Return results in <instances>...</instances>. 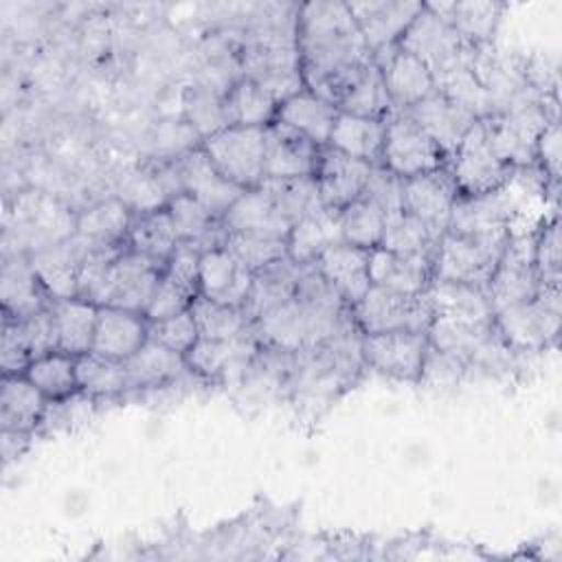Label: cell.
<instances>
[{
	"mask_svg": "<svg viewBox=\"0 0 562 562\" xmlns=\"http://www.w3.org/2000/svg\"><path fill=\"white\" fill-rule=\"evenodd\" d=\"M384 211L373 202L358 198L356 202L340 209V231L342 241L371 250L380 246L382 228H384Z\"/></svg>",
	"mask_w": 562,
	"mask_h": 562,
	"instance_id": "obj_48",
	"label": "cell"
},
{
	"mask_svg": "<svg viewBox=\"0 0 562 562\" xmlns=\"http://www.w3.org/2000/svg\"><path fill=\"white\" fill-rule=\"evenodd\" d=\"M165 274L195 299L200 294V252L187 241H180V246L167 259Z\"/></svg>",
	"mask_w": 562,
	"mask_h": 562,
	"instance_id": "obj_55",
	"label": "cell"
},
{
	"mask_svg": "<svg viewBox=\"0 0 562 562\" xmlns=\"http://www.w3.org/2000/svg\"><path fill=\"white\" fill-rule=\"evenodd\" d=\"M336 116H338V108L312 94L310 90H301L299 94L279 103L274 121L305 134L312 143L323 147L329 140Z\"/></svg>",
	"mask_w": 562,
	"mask_h": 562,
	"instance_id": "obj_30",
	"label": "cell"
},
{
	"mask_svg": "<svg viewBox=\"0 0 562 562\" xmlns=\"http://www.w3.org/2000/svg\"><path fill=\"white\" fill-rule=\"evenodd\" d=\"M369 50L375 55L391 46H397L400 37L422 11V2H395V0H364L347 2Z\"/></svg>",
	"mask_w": 562,
	"mask_h": 562,
	"instance_id": "obj_18",
	"label": "cell"
},
{
	"mask_svg": "<svg viewBox=\"0 0 562 562\" xmlns=\"http://www.w3.org/2000/svg\"><path fill=\"white\" fill-rule=\"evenodd\" d=\"M349 316L351 314L347 310L345 312L321 310L292 296L290 301L281 303L279 307L257 318L250 325V329L259 345L279 347V349L299 353L338 334L347 323L353 321Z\"/></svg>",
	"mask_w": 562,
	"mask_h": 562,
	"instance_id": "obj_2",
	"label": "cell"
},
{
	"mask_svg": "<svg viewBox=\"0 0 562 562\" xmlns=\"http://www.w3.org/2000/svg\"><path fill=\"white\" fill-rule=\"evenodd\" d=\"M338 112L353 114V116H367V119H384L391 116L393 103L389 99L382 72L375 64H371L360 79L353 83V88L347 92V97L340 101Z\"/></svg>",
	"mask_w": 562,
	"mask_h": 562,
	"instance_id": "obj_46",
	"label": "cell"
},
{
	"mask_svg": "<svg viewBox=\"0 0 562 562\" xmlns=\"http://www.w3.org/2000/svg\"><path fill=\"white\" fill-rule=\"evenodd\" d=\"M533 266L540 283H560V228L558 220L538 228Z\"/></svg>",
	"mask_w": 562,
	"mask_h": 562,
	"instance_id": "obj_54",
	"label": "cell"
},
{
	"mask_svg": "<svg viewBox=\"0 0 562 562\" xmlns=\"http://www.w3.org/2000/svg\"><path fill=\"white\" fill-rule=\"evenodd\" d=\"M149 338L158 340L160 345L169 347L171 351H176L180 356H187L189 349L198 342L200 331H198L191 310H184L176 316L149 323Z\"/></svg>",
	"mask_w": 562,
	"mask_h": 562,
	"instance_id": "obj_52",
	"label": "cell"
},
{
	"mask_svg": "<svg viewBox=\"0 0 562 562\" xmlns=\"http://www.w3.org/2000/svg\"><path fill=\"white\" fill-rule=\"evenodd\" d=\"M147 338L149 325L145 323L143 314L112 305H99L92 338L94 353L123 362L134 356Z\"/></svg>",
	"mask_w": 562,
	"mask_h": 562,
	"instance_id": "obj_21",
	"label": "cell"
},
{
	"mask_svg": "<svg viewBox=\"0 0 562 562\" xmlns=\"http://www.w3.org/2000/svg\"><path fill=\"white\" fill-rule=\"evenodd\" d=\"M340 241V211L321 209L292 226L288 235V257L296 263H314L323 250Z\"/></svg>",
	"mask_w": 562,
	"mask_h": 562,
	"instance_id": "obj_34",
	"label": "cell"
},
{
	"mask_svg": "<svg viewBox=\"0 0 562 562\" xmlns=\"http://www.w3.org/2000/svg\"><path fill=\"white\" fill-rule=\"evenodd\" d=\"M380 160L389 171L404 180L419 173L443 169L446 154L415 121H411L402 112H395L386 121Z\"/></svg>",
	"mask_w": 562,
	"mask_h": 562,
	"instance_id": "obj_10",
	"label": "cell"
},
{
	"mask_svg": "<svg viewBox=\"0 0 562 562\" xmlns=\"http://www.w3.org/2000/svg\"><path fill=\"white\" fill-rule=\"evenodd\" d=\"M518 213L516 193L509 182L496 191L461 198L454 202L448 220V233L465 237H487L512 231V222Z\"/></svg>",
	"mask_w": 562,
	"mask_h": 562,
	"instance_id": "obj_12",
	"label": "cell"
},
{
	"mask_svg": "<svg viewBox=\"0 0 562 562\" xmlns=\"http://www.w3.org/2000/svg\"><path fill=\"white\" fill-rule=\"evenodd\" d=\"M165 268V261L136 252L127 246V250H123L110 266L99 305H112L145 316L147 303Z\"/></svg>",
	"mask_w": 562,
	"mask_h": 562,
	"instance_id": "obj_11",
	"label": "cell"
},
{
	"mask_svg": "<svg viewBox=\"0 0 562 562\" xmlns=\"http://www.w3.org/2000/svg\"><path fill=\"white\" fill-rule=\"evenodd\" d=\"M439 237H435L424 222L413 217L406 211H397L384 217V228L380 237V246L389 252L413 257V255H435Z\"/></svg>",
	"mask_w": 562,
	"mask_h": 562,
	"instance_id": "obj_41",
	"label": "cell"
},
{
	"mask_svg": "<svg viewBox=\"0 0 562 562\" xmlns=\"http://www.w3.org/2000/svg\"><path fill=\"white\" fill-rule=\"evenodd\" d=\"M123 364L127 371L130 389H140V386L154 389L176 380L187 367V360L184 356L160 345L158 340L147 338L134 356L123 360Z\"/></svg>",
	"mask_w": 562,
	"mask_h": 562,
	"instance_id": "obj_37",
	"label": "cell"
},
{
	"mask_svg": "<svg viewBox=\"0 0 562 562\" xmlns=\"http://www.w3.org/2000/svg\"><path fill=\"white\" fill-rule=\"evenodd\" d=\"M277 101L252 79L241 77L222 94L226 125L266 127L277 116Z\"/></svg>",
	"mask_w": 562,
	"mask_h": 562,
	"instance_id": "obj_36",
	"label": "cell"
},
{
	"mask_svg": "<svg viewBox=\"0 0 562 562\" xmlns=\"http://www.w3.org/2000/svg\"><path fill=\"white\" fill-rule=\"evenodd\" d=\"M538 231L509 233L505 252L485 288L492 310L498 312L509 305L527 303L538 296L540 279L533 266Z\"/></svg>",
	"mask_w": 562,
	"mask_h": 562,
	"instance_id": "obj_9",
	"label": "cell"
},
{
	"mask_svg": "<svg viewBox=\"0 0 562 562\" xmlns=\"http://www.w3.org/2000/svg\"><path fill=\"white\" fill-rule=\"evenodd\" d=\"M373 64L382 72L395 112H404L406 108L435 92L432 72L417 57L400 50L397 46L389 48L386 57L373 59Z\"/></svg>",
	"mask_w": 562,
	"mask_h": 562,
	"instance_id": "obj_22",
	"label": "cell"
},
{
	"mask_svg": "<svg viewBox=\"0 0 562 562\" xmlns=\"http://www.w3.org/2000/svg\"><path fill=\"white\" fill-rule=\"evenodd\" d=\"M53 314L59 329V351L70 356H81L92 351L94 325L99 305L86 299H53Z\"/></svg>",
	"mask_w": 562,
	"mask_h": 562,
	"instance_id": "obj_38",
	"label": "cell"
},
{
	"mask_svg": "<svg viewBox=\"0 0 562 562\" xmlns=\"http://www.w3.org/2000/svg\"><path fill=\"white\" fill-rule=\"evenodd\" d=\"M191 314L198 325L200 338H215V340H228L239 334H244L250 325L241 310L217 303L204 294H198L191 301Z\"/></svg>",
	"mask_w": 562,
	"mask_h": 562,
	"instance_id": "obj_47",
	"label": "cell"
},
{
	"mask_svg": "<svg viewBox=\"0 0 562 562\" xmlns=\"http://www.w3.org/2000/svg\"><path fill=\"white\" fill-rule=\"evenodd\" d=\"M318 149L305 134L272 121L263 130V178H314Z\"/></svg>",
	"mask_w": 562,
	"mask_h": 562,
	"instance_id": "obj_16",
	"label": "cell"
},
{
	"mask_svg": "<svg viewBox=\"0 0 562 562\" xmlns=\"http://www.w3.org/2000/svg\"><path fill=\"white\" fill-rule=\"evenodd\" d=\"M536 158L540 160V171L551 182H558L560 176V123L558 119L549 121L536 143Z\"/></svg>",
	"mask_w": 562,
	"mask_h": 562,
	"instance_id": "obj_59",
	"label": "cell"
},
{
	"mask_svg": "<svg viewBox=\"0 0 562 562\" xmlns=\"http://www.w3.org/2000/svg\"><path fill=\"white\" fill-rule=\"evenodd\" d=\"M509 233L512 231L487 237H465L446 231L435 246L432 279L468 283L485 290L505 252Z\"/></svg>",
	"mask_w": 562,
	"mask_h": 562,
	"instance_id": "obj_3",
	"label": "cell"
},
{
	"mask_svg": "<svg viewBox=\"0 0 562 562\" xmlns=\"http://www.w3.org/2000/svg\"><path fill=\"white\" fill-rule=\"evenodd\" d=\"M450 176L461 198H474L505 187L512 180L514 167L505 165L492 149L483 119H479L454 154L450 156Z\"/></svg>",
	"mask_w": 562,
	"mask_h": 562,
	"instance_id": "obj_7",
	"label": "cell"
},
{
	"mask_svg": "<svg viewBox=\"0 0 562 562\" xmlns=\"http://www.w3.org/2000/svg\"><path fill=\"white\" fill-rule=\"evenodd\" d=\"M301 266L303 263H296L290 257H283L252 272L250 290L241 305V312L248 325H252L257 318H261L263 314H268L270 310L279 307L281 303L294 296Z\"/></svg>",
	"mask_w": 562,
	"mask_h": 562,
	"instance_id": "obj_26",
	"label": "cell"
},
{
	"mask_svg": "<svg viewBox=\"0 0 562 562\" xmlns=\"http://www.w3.org/2000/svg\"><path fill=\"white\" fill-rule=\"evenodd\" d=\"M397 48L417 57L432 72V77H439L454 66L470 64L474 50V46H468L452 24L428 9V4H424L408 24L397 42Z\"/></svg>",
	"mask_w": 562,
	"mask_h": 562,
	"instance_id": "obj_6",
	"label": "cell"
},
{
	"mask_svg": "<svg viewBox=\"0 0 562 562\" xmlns=\"http://www.w3.org/2000/svg\"><path fill=\"white\" fill-rule=\"evenodd\" d=\"M257 349H259V342L248 327L244 334L228 340L198 338V342L189 349L184 360L193 373L211 380V378L228 375V371L246 369L255 358Z\"/></svg>",
	"mask_w": 562,
	"mask_h": 562,
	"instance_id": "obj_24",
	"label": "cell"
},
{
	"mask_svg": "<svg viewBox=\"0 0 562 562\" xmlns=\"http://www.w3.org/2000/svg\"><path fill=\"white\" fill-rule=\"evenodd\" d=\"M386 134L384 119H367L338 112L327 145L373 165L382 158V145Z\"/></svg>",
	"mask_w": 562,
	"mask_h": 562,
	"instance_id": "obj_31",
	"label": "cell"
},
{
	"mask_svg": "<svg viewBox=\"0 0 562 562\" xmlns=\"http://www.w3.org/2000/svg\"><path fill=\"white\" fill-rule=\"evenodd\" d=\"M252 272L241 268L226 248L200 252V294L241 310Z\"/></svg>",
	"mask_w": 562,
	"mask_h": 562,
	"instance_id": "obj_25",
	"label": "cell"
},
{
	"mask_svg": "<svg viewBox=\"0 0 562 562\" xmlns=\"http://www.w3.org/2000/svg\"><path fill=\"white\" fill-rule=\"evenodd\" d=\"M184 110H187L189 125L204 138L228 127L222 110V97H217L213 90L211 92L206 88L191 90L187 97Z\"/></svg>",
	"mask_w": 562,
	"mask_h": 562,
	"instance_id": "obj_51",
	"label": "cell"
},
{
	"mask_svg": "<svg viewBox=\"0 0 562 562\" xmlns=\"http://www.w3.org/2000/svg\"><path fill=\"white\" fill-rule=\"evenodd\" d=\"M435 88L446 99H450L452 103H457L459 108L470 112L476 121L479 119H487V116L494 114L492 97L483 88V83L476 79V75L472 72L470 64L454 66V68L446 70L443 75L435 77Z\"/></svg>",
	"mask_w": 562,
	"mask_h": 562,
	"instance_id": "obj_43",
	"label": "cell"
},
{
	"mask_svg": "<svg viewBox=\"0 0 562 562\" xmlns=\"http://www.w3.org/2000/svg\"><path fill=\"white\" fill-rule=\"evenodd\" d=\"M459 200V191L448 169H437L402 180V209L424 222L435 237L448 228L450 211Z\"/></svg>",
	"mask_w": 562,
	"mask_h": 562,
	"instance_id": "obj_14",
	"label": "cell"
},
{
	"mask_svg": "<svg viewBox=\"0 0 562 562\" xmlns=\"http://www.w3.org/2000/svg\"><path fill=\"white\" fill-rule=\"evenodd\" d=\"M263 130L228 125L204 138L202 149L226 180L255 189L263 180Z\"/></svg>",
	"mask_w": 562,
	"mask_h": 562,
	"instance_id": "obj_8",
	"label": "cell"
},
{
	"mask_svg": "<svg viewBox=\"0 0 562 562\" xmlns=\"http://www.w3.org/2000/svg\"><path fill=\"white\" fill-rule=\"evenodd\" d=\"M402 114L415 121L446 154V158L454 154L468 130L476 123V119L470 112L446 99L437 88L426 99L406 108Z\"/></svg>",
	"mask_w": 562,
	"mask_h": 562,
	"instance_id": "obj_19",
	"label": "cell"
},
{
	"mask_svg": "<svg viewBox=\"0 0 562 562\" xmlns=\"http://www.w3.org/2000/svg\"><path fill=\"white\" fill-rule=\"evenodd\" d=\"M314 263L349 307L373 285L369 274V250L364 248L340 241L323 250Z\"/></svg>",
	"mask_w": 562,
	"mask_h": 562,
	"instance_id": "obj_23",
	"label": "cell"
},
{
	"mask_svg": "<svg viewBox=\"0 0 562 562\" xmlns=\"http://www.w3.org/2000/svg\"><path fill=\"white\" fill-rule=\"evenodd\" d=\"M224 248L237 259L241 268L250 272L288 257L285 239H270V237H255V235L228 233Z\"/></svg>",
	"mask_w": 562,
	"mask_h": 562,
	"instance_id": "obj_49",
	"label": "cell"
},
{
	"mask_svg": "<svg viewBox=\"0 0 562 562\" xmlns=\"http://www.w3.org/2000/svg\"><path fill=\"white\" fill-rule=\"evenodd\" d=\"M426 294L432 303L435 318H457L470 323H487L494 318L492 303L483 288L457 283V281H441L430 279Z\"/></svg>",
	"mask_w": 562,
	"mask_h": 562,
	"instance_id": "obj_28",
	"label": "cell"
},
{
	"mask_svg": "<svg viewBox=\"0 0 562 562\" xmlns=\"http://www.w3.org/2000/svg\"><path fill=\"white\" fill-rule=\"evenodd\" d=\"M373 165L347 156L334 147H321L314 180L325 209L340 211L362 195Z\"/></svg>",
	"mask_w": 562,
	"mask_h": 562,
	"instance_id": "obj_17",
	"label": "cell"
},
{
	"mask_svg": "<svg viewBox=\"0 0 562 562\" xmlns=\"http://www.w3.org/2000/svg\"><path fill=\"white\" fill-rule=\"evenodd\" d=\"M259 189H263L272 198L281 215L292 226L303 217L325 209L314 178H263L259 182Z\"/></svg>",
	"mask_w": 562,
	"mask_h": 562,
	"instance_id": "obj_40",
	"label": "cell"
},
{
	"mask_svg": "<svg viewBox=\"0 0 562 562\" xmlns=\"http://www.w3.org/2000/svg\"><path fill=\"white\" fill-rule=\"evenodd\" d=\"M48 400H64L79 391L77 358L64 351H53L35 358L24 373Z\"/></svg>",
	"mask_w": 562,
	"mask_h": 562,
	"instance_id": "obj_44",
	"label": "cell"
},
{
	"mask_svg": "<svg viewBox=\"0 0 562 562\" xmlns=\"http://www.w3.org/2000/svg\"><path fill=\"white\" fill-rule=\"evenodd\" d=\"M369 274L373 285L417 294V292H424L432 279V257L428 255L402 257L384 248H371Z\"/></svg>",
	"mask_w": 562,
	"mask_h": 562,
	"instance_id": "obj_27",
	"label": "cell"
},
{
	"mask_svg": "<svg viewBox=\"0 0 562 562\" xmlns=\"http://www.w3.org/2000/svg\"><path fill=\"white\" fill-rule=\"evenodd\" d=\"M15 321H18L20 336L33 360L46 353L59 351V329H57V318L50 305H44L42 310H35Z\"/></svg>",
	"mask_w": 562,
	"mask_h": 562,
	"instance_id": "obj_50",
	"label": "cell"
},
{
	"mask_svg": "<svg viewBox=\"0 0 562 562\" xmlns=\"http://www.w3.org/2000/svg\"><path fill=\"white\" fill-rule=\"evenodd\" d=\"M465 373H468L465 364L459 358H454L446 351H439L437 347H432L428 342L419 380H424L430 386H448V384L459 382Z\"/></svg>",
	"mask_w": 562,
	"mask_h": 562,
	"instance_id": "obj_57",
	"label": "cell"
},
{
	"mask_svg": "<svg viewBox=\"0 0 562 562\" xmlns=\"http://www.w3.org/2000/svg\"><path fill=\"white\" fill-rule=\"evenodd\" d=\"M46 395L26 375H4L0 395L2 430L29 432L46 413Z\"/></svg>",
	"mask_w": 562,
	"mask_h": 562,
	"instance_id": "obj_32",
	"label": "cell"
},
{
	"mask_svg": "<svg viewBox=\"0 0 562 562\" xmlns=\"http://www.w3.org/2000/svg\"><path fill=\"white\" fill-rule=\"evenodd\" d=\"M77 384L90 397H110L130 389L125 364L94 351L77 356Z\"/></svg>",
	"mask_w": 562,
	"mask_h": 562,
	"instance_id": "obj_45",
	"label": "cell"
},
{
	"mask_svg": "<svg viewBox=\"0 0 562 562\" xmlns=\"http://www.w3.org/2000/svg\"><path fill=\"white\" fill-rule=\"evenodd\" d=\"M226 233L235 235H255V237H270V239H285L292 231V224L281 215L272 198L255 187L246 189L220 217Z\"/></svg>",
	"mask_w": 562,
	"mask_h": 562,
	"instance_id": "obj_20",
	"label": "cell"
},
{
	"mask_svg": "<svg viewBox=\"0 0 562 562\" xmlns=\"http://www.w3.org/2000/svg\"><path fill=\"white\" fill-rule=\"evenodd\" d=\"M296 50L307 90L373 64L347 2H310L296 11Z\"/></svg>",
	"mask_w": 562,
	"mask_h": 562,
	"instance_id": "obj_1",
	"label": "cell"
},
{
	"mask_svg": "<svg viewBox=\"0 0 562 562\" xmlns=\"http://www.w3.org/2000/svg\"><path fill=\"white\" fill-rule=\"evenodd\" d=\"M351 318L362 334L419 331L426 334L435 321L432 303L424 292L408 294L371 285L367 294L351 305Z\"/></svg>",
	"mask_w": 562,
	"mask_h": 562,
	"instance_id": "obj_4",
	"label": "cell"
},
{
	"mask_svg": "<svg viewBox=\"0 0 562 562\" xmlns=\"http://www.w3.org/2000/svg\"><path fill=\"white\" fill-rule=\"evenodd\" d=\"M79 244L70 246H50L35 255L31 259V266L42 281L44 290L53 299H75L77 296V277H79V266L86 257L88 248L79 237Z\"/></svg>",
	"mask_w": 562,
	"mask_h": 562,
	"instance_id": "obj_29",
	"label": "cell"
},
{
	"mask_svg": "<svg viewBox=\"0 0 562 562\" xmlns=\"http://www.w3.org/2000/svg\"><path fill=\"white\" fill-rule=\"evenodd\" d=\"M182 237L167 211V206L140 213L136 220H132L127 244L132 250L143 252L147 257H154L158 261H165L171 257V252L180 246Z\"/></svg>",
	"mask_w": 562,
	"mask_h": 562,
	"instance_id": "obj_39",
	"label": "cell"
},
{
	"mask_svg": "<svg viewBox=\"0 0 562 562\" xmlns=\"http://www.w3.org/2000/svg\"><path fill=\"white\" fill-rule=\"evenodd\" d=\"M191 301L193 296H189L182 288H178L165 272L160 277V281L156 283L154 288V294L147 303V310H145V318L149 323L154 321H162V318H169V316H176L184 310L191 307Z\"/></svg>",
	"mask_w": 562,
	"mask_h": 562,
	"instance_id": "obj_56",
	"label": "cell"
},
{
	"mask_svg": "<svg viewBox=\"0 0 562 562\" xmlns=\"http://www.w3.org/2000/svg\"><path fill=\"white\" fill-rule=\"evenodd\" d=\"M42 281L26 261H7L2 268V303L4 314L22 318L35 310L44 307Z\"/></svg>",
	"mask_w": 562,
	"mask_h": 562,
	"instance_id": "obj_42",
	"label": "cell"
},
{
	"mask_svg": "<svg viewBox=\"0 0 562 562\" xmlns=\"http://www.w3.org/2000/svg\"><path fill=\"white\" fill-rule=\"evenodd\" d=\"M33 362L20 329L18 321L13 316H4V327H2V347H0V367L4 375H24L29 364Z\"/></svg>",
	"mask_w": 562,
	"mask_h": 562,
	"instance_id": "obj_58",
	"label": "cell"
},
{
	"mask_svg": "<svg viewBox=\"0 0 562 562\" xmlns=\"http://www.w3.org/2000/svg\"><path fill=\"white\" fill-rule=\"evenodd\" d=\"M437 15L448 20L459 37L468 46L492 44L505 4L496 2H448V4H428Z\"/></svg>",
	"mask_w": 562,
	"mask_h": 562,
	"instance_id": "obj_35",
	"label": "cell"
},
{
	"mask_svg": "<svg viewBox=\"0 0 562 562\" xmlns=\"http://www.w3.org/2000/svg\"><path fill=\"white\" fill-rule=\"evenodd\" d=\"M428 336L419 331L362 334V360L382 375L395 380H419Z\"/></svg>",
	"mask_w": 562,
	"mask_h": 562,
	"instance_id": "obj_13",
	"label": "cell"
},
{
	"mask_svg": "<svg viewBox=\"0 0 562 562\" xmlns=\"http://www.w3.org/2000/svg\"><path fill=\"white\" fill-rule=\"evenodd\" d=\"M130 226H132V209L123 200L112 198L90 206L79 215L77 237L88 248H110L127 239Z\"/></svg>",
	"mask_w": 562,
	"mask_h": 562,
	"instance_id": "obj_33",
	"label": "cell"
},
{
	"mask_svg": "<svg viewBox=\"0 0 562 562\" xmlns=\"http://www.w3.org/2000/svg\"><path fill=\"white\" fill-rule=\"evenodd\" d=\"M171 165L182 187V193L193 195L215 217H222L228 206L246 191L239 184L226 180L215 169L204 149H187Z\"/></svg>",
	"mask_w": 562,
	"mask_h": 562,
	"instance_id": "obj_15",
	"label": "cell"
},
{
	"mask_svg": "<svg viewBox=\"0 0 562 562\" xmlns=\"http://www.w3.org/2000/svg\"><path fill=\"white\" fill-rule=\"evenodd\" d=\"M498 336L509 349L533 351L547 347L560 327V283H540L538 296L494 312Z\"/></svg>",
	"mask_w": 562,
	"mask_h": 562,
	"instance_id": "obj_5",
	"label": "cell"
},
{
	"mask_svg": "<svg viewBox=\"0 0 562 562\" xmlns=\"http://www.w3.org/2000/svg\"><path fill=\"white\" fill-rule=\"evenodd\" d=\"M362 200L373 202L378 209L384 211V215L404 211L402 209V178L382 167H371L369 178L362 189Z\"/></svg>",
	"mask_w": 562,
	"mask_h": 562,
	"instance_id": "obj_53",
	"label": "cell"
}]
</instances>
